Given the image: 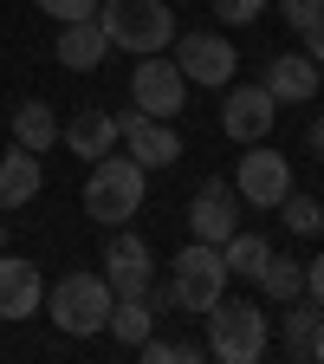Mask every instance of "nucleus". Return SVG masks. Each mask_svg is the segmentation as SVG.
<instances>
[{
	"label": "nucleus",
	"mask_w": 324,
	"mask_h": 364,
	"mask_svg": "<svg viewBox=\"0 0 324 364\" xmlns=\"http://www.w3.org/2000/svg\"><path fill=\"white\" fill-rule=\"evenodd\" d=\"M84 215L98 228H123L130 215H143V163L136 156H98L84 182Z\"/></svg>",
	"instance_id": "f257e3e1"
},
{
	"label": "nucleus",
	"mask_w": 324,
	"mask_h": 364,
	"mask_svg": "<svg viewBox=\"0 0 324 364\" xmlns=\"http://www.w3.org/2000/svg\"><path fill=\"white\" fill-rule=\"evenodd\" d=\"M98 26L111 46H123V53H162V46L175 39V14L169 0H98Z\"/></svg>",
	"instance_id": "f03ea898"
},
{
	"label": "nucleus",
	"mask_w": 324,
	"mask_h": 364,
	"mask_svg": "<svg viewBox=\"0 0 324 364\" xmlns=\"http://www.w3.org/2000/svg\"><path fill=\"white\" fill-rule=\"evenodd\" d=\"M201 318H208V351L220 364H259L266 358V312L253 299H227L220 293Z\"/></svg>",
	"instance_id": "7ed1b4c3"
},
{
	"label": "nucleus",
	"mask_w": 324,
	"mask_h": 364,
	"mask_svg": "<svg viewBox=\"0 0 324 364\" xmlns=\"http://www.w3.org/2000/svg\"><path fill=\"white\" fill-rule=\"evenodd\" d=\"M117 293L104 273H65V280L45 293V312H52V326L72 332V338H91V332H104V318H111Z\"/></svg>",
	"instance_id": "20e7f679"
},
{
	"label": "nucleus",
	"mask_w": 324,
	"mask_h": 364,
	"mask_svg": "<svg viewBox=\"0 0 324 364\" xmlns=\"http://www.w3.org/2000/svg\"><path fill=\"white\" fill-rule=\"evenodd\" d=\"M227 260H220V247H208V241H189L175 254V267H169V287H175V306L181 312H208L220 293H227Z\"/></svg>",
	"instance_id": "39448f33"
},
{
	"label": "nucleus",
	"mask_w": 324,
	"mask_h": 364,
	"mask_svg": "<svg viewBox=\"0 0 324 364\" xmlns=\"http://www.w3.org/2000/svg\"><path fill=\"white\" fill-rule=\"evenodd\" d=\"M130 98H136L143 117H175L181 105H189V78H181L175 59L143 53V59H136V78H130Z\"/></svg>",
	"instance_id": "423d86ee"
},
{
	"label": "nucleus",
	"mask_w": 324,
	"mask_h": 364,
	"mask_svg": "<svg viewBox=\"0 0 324 364\" xmlns=\"http://www.w3.org/2000/svg\"><path fill=\"white\" fill-rule=\"evenodd\" d=\"M104 280H111V293L117 299H143L150 293V280H156V254H150V241L143 235H111V247H104Z\"/></svg>",
	"instance_id": "0eeeda50"
},
{
	"label": "nucleus",
	"mask_w": 324,
	"mask_h": 364,
	"mask_svg": "<svg viewBox=\"0 0 324 364\" xmlns=\"http://www.w3.org/2000/svg\"><path fill=\"white\" fill-rule=\"evenodd\" d=\"M286 189H292V163H286L279 150H259V144H253V150L240 156V169H234V196L253 202V208H279Z\"/></svg>",
	"instance_id": "6e6552de"
},
{
	"label": "nucleus",
	"mask_w": 324,
	"mask_h": 364,
	"mask_svg": "<svg viewBox=\"0 0 324 364\" xmlns=\"http://www.w3.org/2000/svg\"><path fill=\"white\" fill-rule=\"evenodd\" d=\"M234 228H240V196H234V182H201V189L189 196V241L220 247Z\"/></svg>",
	"instance_id": "1a4fd4ad"
},
{
	"label": "nucleus",
	"mask_w": 324,
	"mask_h": 364,
	"mask_svg": "<svg viewBox=\"0 0 324 364\" xmlns=\"http://www.w3.org/2000/svg\"><path fill=\"white\" fill-rule=\"evenodd\" d=\"M175 46V65L181 78H195V85H234V46H227L220 33H189V39H169Z\"/></svg>",
	"instance_id": "9d476101"
},
{
	"label": "nucleus",
	"mask_w": 324,
	"mask_h": 364,
	"mask_svg": "<svg viewBox=\"0 0 324 364\" xmlns=\"http://www.w3.org/2000/svg\"><path fill=\"white\" fill-rule=\"evenodd\" d=\"M117 136L130 144V156L143 163V169H169V163H181V136H175L169 117H143V111H130V117H117Z\"/></svg>",
	"instance_id": "9b49d317"
},
{
	"label": "nucleus",
	"mask_w": 324,
	"mask_h": 364,
	"mask_svg": "<svg viewBox=\"0 0 324 364\" xmlns=\"http://www.w3.org/2000/svg\"><path fill=\"white\" fill-rule=\"evenodd\" d=\"M272 117H279V105H272L266 85H234L220 105V130L234 136V144H259V136L272 130Z\"/></svg>",
	"instance_id": "f8f14e48"
},
{
	"label": "nucleus",
	"mask_w": 324,
	"mask_h": 364,
	"mask_svg": "<svg viewBox=\"0 0 324 364\" xmlns=\"http://www.w3.org/2000/svg\"><path fill=\"white\" fill-rule=\"evenodd\" d=\"M318 85H324V65L311 53H279L266 65V91H272V105H311L318 98Z\"/></svg>",
	"instance_id": "ddd939ff"
},
{
	"label": "nucleus",
	"mask_w": 324,
	"mask_h": 364,
	"mask_svg": "<svg viewBox=\"0 0 324 364\" xmlns=\"http://www.w3.org/2000/svg\"><path fill=\"white\" fill-rule=\"evenodd\" d=\"M39 299H45L39 267H33V260H13L7 247H0V318H33Z\"/></svg>",
	"instance_id": "4468645a"
},
{
	"label": "nucleus",
	"mask_w": 324,
	"mask_h": 364,
	"mask_svg": "<svg viewBox=\"0 0 324 364\" xmlns=\"http://www.w3.org/2000/svg\"><path fill=\"white\" fill-rule=\"evenodd\" d=\"M59 144L72 156H84V163H98L104 150H117V117L84 105V111H72V124H59Z\"/></svg>",
	"instance_id": "2eb2a0df"
},
{
	"label": "nucleus",
	"mask_w": 324,
	"mask_h": 364,
	"mask_svg": "<svg viewBox=\"0 0 324 364\" xmlns=\"http://www.w3.org/2000/svg\"><path fill=\"white\" fill-rule=\"evenodd\" d=\"M104 53H111V39H104L98 20H65V26H59V65H72V72H98Z\"/></svg>",
	"instance_id": "dca6fc26"
},
{
	"label": "nucleus",
	"mask_w": 324,
	"mask_h": 364,
	"mask_svg": "<svg viewBox=\"0 0 324 364\" xmlns=\"http://www.w3.org/2000/svg\"><path fill=\"white\" fill-rule=\"evenodd\" d=\"M39 182H45V169H39V156L13 144L7 156H0V208H26V202L39 196Z\"/></svg>",
	"instance_id": "f3484780"
},
{
	"label": "nucleus",
	"mask_w": 324,
	"mask_h": 364,
	"mask_svg": "<svg viewBox=\"0 0 324 364\" xmlns=\"http://www.w3.org/2000/svg\"><path fill=\"white\" fill-rule=\"evenodd\" d=\"M13 144L33 150V156H45V150L59 144V117H52V105H45V98H26V105L13 111Z\"/></svg>",
	"instance_id": "a211bd4d"
},
{
	"label": "nucleus",
	"mask_w": 324,
	"mask_h": 364,
	"mask_svg": "<svg viewBox=\"0 0 324 364\" xmlns=\"http://www.w3.org/2000/svg\"><path fill=\"white\" fill-rule=\"evenodd\" d=\"M318 326H324V306H318V299H286V318H279V332H286V358H311Z\"/></svg>",
	"instance_id": "6ab92c4d"
},
{
	"label": "nucleus",
	"mask_w": 324,
	"mask_h": 364,
	"mask_svg": "<svg viewBox=\"0 0 324 364\" xmlns=\"http://www.w3.org/2000/svg\"><path fill=\"white\" fill-rule=\"evenodd\" d=\"M266 254H272V241H266V235H253V228H234V235L220 241V260H227V273H240V280H259Z\"/></svg>",
	"instance_id": "aec40b11"
},
{
	"label": "nucleus",
	"mask_w": 324,
	"mask_h": 364,
	"mask_svg": "<svg viewBox=\"0 0 324 364\" xmlns=\"http://www.w3.org/2000/svg\"><path fill=\"white\" fill-rule=\"evenodd\" d=\"M259 293L279 299V306L298 299V293H305V267H298L292 254H266V267H259Z\"/></svg>",
	"instance_id": "412c9836"
},
{
	"label": "nucleus",
	"mask_w": 324,
	"mask_h": 364,
	"mask_svg": "<svg viewBox=\"0 0 324 364\" xmlns=\"http://www.w3.org/2000/svg\"><path fill=\"white\" fill-rule=\"evenodd\" d=\"M150 326H156L150 299H117V306H111V318H104V332H111V338H123V345H143V338H150Z\"/></svg>",
	"instance_id": "4be33fe9"
},
{
	"label": "nucleus",
	"mask_w": 324,
	"mask_h": 364,
	"mask_svg": "<svg viewBox=\"0 0 324 364\" xmlns=\"http://www.w3.org/2000/svg\"><path fill=\"white\" fill-rule=\"evenodd\" d=\"M279 221L292 228V235H318V228H324V208H318L311 196H292V189H286V202H279Z\"/></svg>",
	"instance_id": "5701e85b"
},
{
	"label": "nucleus",
	"mask_w": 324,
	"mask_h": 364,
	"mask_svg": "<svg viewBox=\"0 0 324 364\" xmlns=\"http://www.w3.org/2000/svg\"><path fill=\"white\" fill-rule=\"evenodd\" d=\"M143 358L150 364H181V358H201L189 338H143Z\"/></svg>",
	"instance_id": "b1692460"
},
{
	"label": "nucleus",
	"mask_w": 324,
	"mask_h": 364,
	"mask_svg": "<svg viewBox=\"0 0 324 364\" xmlns=\"http://www.w3.org/2000/svg\"><path fill=\"white\" fill-rule=\"evenodd\" d=\"M33 7L52 14V20L65 26V20H91V14H98V0H33Z\"/></svg>",
	"instance_id": "393cba45"
},
{
	"label": "nucleus",
	"mask_w": 324,
	"mask_h": 364,
	"mask_svg": "<svg viewBox=\"0 0 324 364\" xmlns=\"http://www.w3.org/2000/svg\"><path fill=\"white\" fill-rule=\"evenodd\" d=\"M214 14H220L227 26H253V20L266 14V0H214Z\"/></svg>",
	"instance_id": "a878e982"
},
{
	"label": "nucleus",
	"mask_w": 324,
	"mask_h": 364,
	"mask_svg": "<svg viewBox=\"0 0 324 364\" xmlns=\"http://www.w3.org/2000/svg\"><path fill=\"white\" fill-rule=\"evenodd\" d=\"M279 14H286V26H292V33H305V26L324 14V0H279Z\"/></svg>",
	"instance_id": "bb28decb"
},
{
	"label": "nucleus",
	"mask_w": 324,
	"mask_h": 364,
	"mask_svg": "<svg viewBox=\"0 0 324 364\" xmlns=\"http://www.w3.org/2000/svg\"><path fill=\"white\" fill-rule=\"evenodd\" d=\"M305 299H318V306H324V254L305 267Z\"/></svg>",
	"instance_id": "cd10ccee"
},
{
	"label": "nucleus",
	"mask_w": 324,
	"mask_h": 364,
	"mask_svg": "<svg viewBox=\"0 0 324 364\" xmlns=\"http://www.w3.org/2000/svg\"><path fill=\"white\" fill-rule=\"evenodd\" d=\"M305 53H311V59H318V65H324V14H318V20H311V26H305Z\"/></svg>",
	"instance_id": "c85d7f7f"
},
{
	"label": "nucleus",
	"mask_w": 324,
	"mask_h": 364,
	"mask_svg": "<svg viewBox=\"0 0 324 364\" xmlns=\"http://www.w3.org/2000/svg\"><path fill=\"white\" fill-rule=\"evenodd\" d=\"M305 144H311V156H324V117L311 124V136H305Z\"/></svg>",
	"instance_id": "c756f323"
},
{
	"label": "nucleus",
	"mask_w": 324,
	"mask_h": 364,
	"mask_svg": "<svg viewBox=\"0 0 324 364\" xmlns=\"http://www.w3.org/2000/svg\"><path fill=\"white\" fill-rule=\"evenodd\" d=\"M311 364H324V326H318V338H311Z\"/></svg>",
	"instance_id": "7c9ffc66"
},
{
	"label": "nucleus",
	"mask_w": 324,
	"mask_h": 364,
	"mask_svg": "<svg viewBox=\"0 0 324 364\" xmlns=\"http://www.w3.org/2000/svg\"><path fill=\"white\" fill-rule=\"evenodd\" d=\"M0 247H7V221H0Z\"/></svg>",
	"instance_id": "2f4dec72"
}]
</instances>
